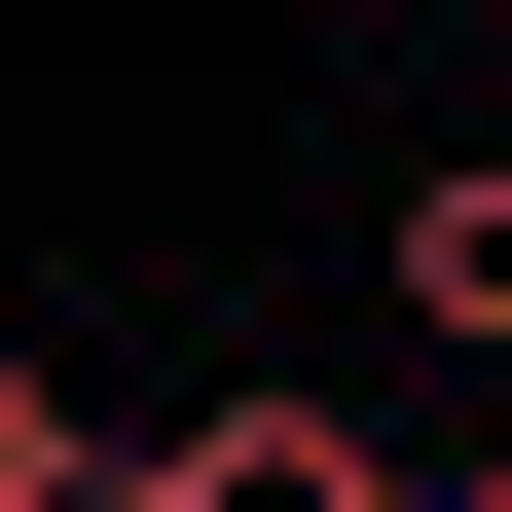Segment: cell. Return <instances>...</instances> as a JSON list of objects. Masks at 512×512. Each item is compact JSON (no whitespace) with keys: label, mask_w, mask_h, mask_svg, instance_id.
I'll return each instance as SVG.
<instances>
[{"label":"cell","mask_w":512,"mask_h":512,"mask_svg":"<svg viewBox=\"0 0 512 512\" xmlns=\"http://www.w3.org/2000/svg\"><path fill=\"white\" fill-rule=\"evenodd\" d=\"M147 512H439V476H403L366 403H293V366H220V403L147 439Z\"/></svg>","instance_id":"obj_1"},{"label":"cell","mask_w":512,"mask_h":512,"mask_svg":"<svg viewBox=\"0 0 512 512\" xmlns=\"http://www.w3.org/2000/svg\"><path fill=\"white\" fill-rule=\"evenodd\" d=\"M403 330H476V366H512V147H439V183H403Z\"/></svg>","instance_id":"obj_2"},{"label":"cell","mask_w":512,"mask_h":512,"mask_svg":"<svg viewBox=\"0 0 512 512\" xmlns=\"http://www.w3.org/2000/svg\"><path fill=\"white\" fill-rule=\"evenodd\" d=\"M0 512H147V439H110L74 366H0Z\"/></svg>","instance_id":"obj_3"},{"label":"cell","mask_w":512,"mask_h":512,"mask_svg":"<svg viewBox=\"0 0 512 512\" xmlns=\"http://www.w3.org/2000/svg\"><path fill=\"white\" fill-rule=\"evenodd\" d=\"M439 512H512V439H476V476H439Z\"/></svg>","instance_id":"obj_4"}]
</instances>
